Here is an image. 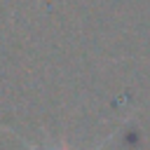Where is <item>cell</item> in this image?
Listing matches in <instances>:
<instances>
[{
    "instance_id": "cell-1",
    "label": "cell",
    "mask_w": 150,
    "mask_h": 150,
    "mask_svg": "<svg viewBox=\"0 0 150 150\" xmlns=\"http://www.w3.org/2000/svg\"><path fill=\"white\" fill-rule=\"evenodd\" d=\"M12 134H14V136H16V138H19V141H21V143H23V145H26V148H28V150H68V148H66V145H63V143H61V145H59V148H38V145H35V143H33V141H28V138H23V136H21V134H16V131H12ZM115 134H117V131H112V134H110V136H108V138H103V141H101V143H98V145H96V148H94V150H103V148H105V145H108V143H110V141H112V138H115Z\"/></svg>"
}]
</instances>
